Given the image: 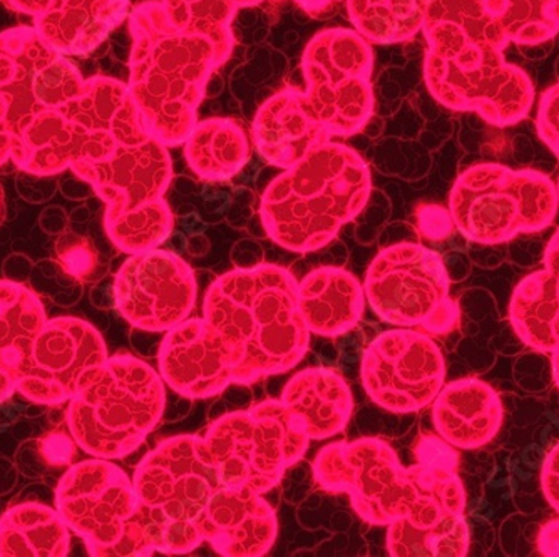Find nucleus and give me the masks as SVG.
Masks as SVG:
<instances>
[{"label":"nucleus","mask_w":559,"mask_h":557,"mask_svg":"<svg viewBox=\"0 0 559 557\" xmlns=\"http://www.w3.org/2000/svg\"><path fill=\"white\" fill-rule=\"evenodd\" d=\"M130 0H44L34 29L64 56L90 55L126 17Z\"/></svg>","instance_id":"b1692460"},{"label":"nucleus","mask_w":559,"mask_h":557,"mask_svg":"<svg viewBox=\"0 0 559 557\" xmlns=\"http://www.w3.org/2000/svg\"><path fill=\"white\" fill-rule=\"evenodd\" d=\"M203 439L222 486L257 494L272 490L310 443L300 418L282 401L225 415Z\"/></svg>","instance_id":"0eeeda50"},{"label":"nucleus","mask_w":559,"mask_h":557,"mask_svg":"<svg viewBox=\"0 0 559 557\" xmlns=\"http://www.w3.org/2000/svg\"><path fill=\"white\" fill-rule=\"evenodd\" d=\"M304 96L316 118L334 138H350L373 112L372 52L357 34L329 31L305 52Z\"/></svg>","instance_id":"f8f14e48"},{"label":"nucleus","mask_w":559,"mask_h":557,"mask_svg":"<svg viewBox=\"0 0 559 557\" xmlns=\"http://www.w3.org/2000/svg\"><path fill=\"white\" fill-rule=\"evenodd\" d=\"M298 282L278 264L234 270L213 282L203 318L237 357L235 383H253L300 364L310 335L297 297Z\"/></svg>","instance_id":"f03ea898"},{"label":"nucleus","mask_w":559,"mask_h":557,"mask_svg":"<svg viewBox=\"0 0 559 557\" xmlns=\"http://www.w3.org/2000/svg\"><path fill=\"white\" fill-rule=\"evenodd\" d=\"M119 146L111 134L90 131L52 108L25 126L11 162L29 175L55 176L75 163L105 162Z\"/></svg>","instance_id":"aec40b11"},{"label":"nucleus","mask_w":559,"mask_h":557,"mask_svg":"<svg viewBox=\"0 0 559 557\" xmlns=\"http://www.w3.org/2000/svg\"><path fill=\"white\" fill-rule=\"evenodd\" d=\"M552 377H555L556 386L559 389V347L551 352Z\"/></svg>","instance_id":"a19ab883"},{"label":"nucleus","mask_w":559,"mask_h":557,"mask_svg":"<svg viewBox=\"0 0 559 557\" xmlns=\"http://www.w3.org/2000/svg\"><path fill=\"white\" fill-rule=\"evenodd\" d=\"M203 540L226 557L265 556L276 541L278 521L262 494L219 487L201 515Z\"/></svg>","instance_id":"412c9836"},{"label":"nucleus","mask_w":559,"mask_h":557,"mask_svg":"<svg viewBox=\"0 0 559 557\" xmlns=\"http://www.w3.org/2000/svg\"><path fill=\"white\" fill-rule=\"evenodd\" d=\"M183 144L188 166L205 181L234 178L250 157L247 132L234 119L198 121Z\"/></svg>","instance_id":"c85d7f7f"},{"label":"nucleus","mask_w":559,"mask_h":557,"mask_svg":"<svg viewBox=\"0 0 559 557\" xmlns=\"http://www.w3.org/2000/svg\"><path fill=\"white\" fill-rule=\"evenodd\" d=\"M364 292L379 318L401 329L448 335L460 323L444 261L423 245L399 244L380 251L367 270Z\"/></svg>","instance_id":"1a4fd4ad"},{"label":"nucleus","mask_w":559,"mask_h":557,"mask_svg":"<svg viewBox=\"0 0 559 557\" xmlns=\"http://www.w3.org/2000/svg\"><path fill=\"white\" fill-rule=\"evenodd\" d=\"M251 132L260 156L280 169L292 168L305 154L332 141L304 93L292 87L262 104Z\"/></svg>","instance_id":"4be33fe9"},{"label":"nucleus","mask_w":559,"mask_h":557,"mask_svg":"<svg viewBox=\"0 0 559 557\" xmlns=\"http://www.w3.org/2000/svg\"><path fill=\"white\" fill-rule=\"evenodd\" d=\"M12 11L36 17L43 11L44 0H4Z\"/></svg>","instance_id":"58836bf2"},{"label":"nucleus","mask_w":559,"mask_h":557,"mask_svg":"<svg viewBox=\"0 0 559 557\" xmlns=\"http://www.w3.org/2000/svg\"><path fill=\"white\" fill-rule=\"evenodd\" d=\"M47 323L39 297L21 283L0 280V365L14 377Z\"/></svg>","instance_id":"c756f323"},{"label":"nucleus","mask_w":559,"mask_h":557,"mask_svg":"<svg viewBox=\"0 0 559 557\" xmlns=\"http://www.w3.org/2000/svg\"><path fill=\"white\" fill-rule=\"evenodd\" d=\"M86 79L34 27L0 33V166L11 162L25 126L80 94Z\"/></svg>","instance_id":"6e6552de"},{"label":"nucleus","mask_w":559,"mask_h":557,"mask_svg":"<svg viewBox=\"0 0 559 557\" xmlns=\"http://www.w3.org/2000/svg\"><path fill=\"white\" fill-rule=\"evenodd\" d=\"M69 547L71 529L58 509L17 503L0 518V557H64Z\"/></svg>","instance_id":"cd10ccee"},{"label":"nucleus","mask_w":559,"mask_h":557,"mask_svg":"<svg viewBox=\"0 0 559 557\" xmlns=\"http://www.w3.org/2000/svg\"><path fill=\"white\" fill-rule=\"evenodd\" d=\"M238 4H253V2H259V0H237Z\"/></svg>","instance_id":"37998d69"},{"label":"nucleus","mask_w":559,"mask_h":557,"mask_svg":"<svg viewBox=\"0 0 559 557\" xmlns=\"http://www.w3.org/2000/svg\"><path fill=\"white\" fill-rule=\"evenodd\" d=\"M552 15H555L556 22L559 25V0H555V5H552Z\"/></svg>","instance_id":"79ce46f5"},{"label":"nucleus","mask_w":559,"mask_h":557,"mask_svg":"<svg viewBox=\"0 0 559 557\" xmlns=\"http://www.w3.org/2000/svg\"><path fill=\"white\" fill-rule=\"evenodd\" d=\"M138 506L130 475L108 459L72 465L56 489V509L91 556L112 557Z\"/></svg>","instance_id":"ddd939ff"},{"label":"nucleus","mask_w":559,"mask_h":557,"mask_svg":"<svg viewBox=\"0 0 559 557\" xmlns=\"http://www.w3.org/2000/svg\"><path fill=\"white\" fill-rule=\"evenodd\" d=\"M510 320L521 342L533 351L551 354L559 347V229L546 247L543 270L514 289Z\"/></svg>","instance_id":"a878e982"},{"label":"nucleus","mask_w":559,"mask_h":557,"mask_svg":"<svg viewBox=\"0 0 559 557\" xmlns=\"http://www.w3.org/2000/svg\"><path fill=\"white\" fill-rule=\"evenodd\" d=\"M372 193L369 166L342 143L322 144L276 176L262 194L260 218L273 244L310 253L360 215Z\"/></svg>","instance_id":"20e7f679"},{"label":"nucleus","mask_w":559,"mask_h":557,"mask_svg":"<svg viewBox=\"0 0 559 557\" xmlns=\"http://www.w3.org/2000/svg\"><path fill=\"white\" fill-rule=\"evenodd\" d=\"M430 0H427V4H429Z\"/></svg>","instance_id":"49530a36"},{"label":"nucleus","mask_w":559,"mask_h":557,"mask_svg":"<svg viewBox=\"0 0 559 557\" xmlns=\"http://www.w3.org/2000/svg\"><path fill=\"white\" fill-rule=\"evenodd\" d=\"M0 216H2V193H0Z\"/></svg>","instance_id":"a18cd8bd"},{"label":"nucleus","mask_w":559,"mask_h":557,"mask_svg":"<svg viewBox=\"0 0 559 557\" xmlns=\"http://www.w3.org/2000/svg\"><path fill=\"white\" fill-rule=\"evenodd\" d=\"M234 2L237 0H165L162 5L176 29L205 37L225 62L231 50L226 21L234 12Z\"/></svg>","instance_id":"473e14b6"},{"label":"nucleus","mask_w":559,"mask_h":557,"mask_svg":"<svg viewBox=\"0 0 559 557\" xmlns=\"http://www.w3.org/2000/svg\"><path fill=\"white\" fill-rule=\"evenodd\" d=\"M58 253L66 270L75 278H86L96 264L90 244L78 236H62L58 244Z\"/></svg>","instance_id":"c9c22d12"},{"label":"nucleus","mask_w":559,"mask_h":557,"mask_svg":"<svg viewBox=\"0 0 559 557\" xmlns=\"http://www.w3.org/2000/svg\"><path fill=\"white\" fill-rule=\"evenodd\" d=\"M131 33L128 91L141 122L165 146L183 144L197 126L210 75L223 62L216 47L205 37L176 29L156 2L136 8Z\"/></svg>","instance_id":"7ed1b4c3"},{"label":"nucleus","mask_w":559,"mask_h":557,"mask_svg":"<svg viewBox=\"0 0 559 557\" xmlns=\"http://www.w3.org/2000/svg\"><path fill=\"white\" fill-rule=\"evenodd\" d=\"M360 377L370 401L395 414H413L432 405L445 386V362L426 333L388 330L364 352Z\"/></svg>","instance_id":"4468645a"},{"label":"nucleus","mask_w":559,"mask_h":557,"mask_svg":"<svg viewBox=\"0 0 559 557\" xmlns=\"http://www.w3.org/2000/svg\"><path fill=\"white\" fill-rule=\"evenodd\" d=\"M469 543L466 515H451L432 525L399 519L388 529V553L394 557H464Z\"/></svg>","instance_id":"7c9ffc66"},{"label":"nucleus","mask_w":559,"mask_h":557,"mask_svg":"<svg viewBox=\"0 0 559 557\" xmlns=\"http://www.w3.org/2000/svg\"><path fill=\"white\" fill-rule=\"evenodd\" d=\"M552 5L555 0H430L423 29L430 52L538 46L558 36Z\"/></svg>","instance_id":"9b49d317"},{"label":"nucleus","mask_w":559,"mask_h":557,"mask_svg":"<svg viewBox=\"0 0 559 557\" xmlns=\"http://www.w3.org/2000/svg\"><path fill=\"white\" fill-rule=\"evenodd\" d=\"M158 367L169 389L187 399H210L235 383L237 357L205 318H187L166 332Z\"/></svg>","instance_id":"6ab92c4d"},{"label":"nucleus","mask_w":559,"mask_h":557,"mask_svg":"<svg viewBox=\"0 0 559 557\" xmlns=\"http://www.w3.org/2000/svg\"><path fill=\"white\" fill-rule=\"evenodd\" d=\"M424 81L444 108L476 112L496 128L523 121L535 103L530 75L495 50H427Z\"/></svg>","instance_id":"9d476101"},{"label":"nucleus","mask_w":559,"mask_h":557,"mask_svg":"<svg viewBox=\"0 0 559 557\" xmlns=\"http://www.w3.org/2000/svg\"><path fill=\"white\" fill-rule=\"evenodd\" d=\"M538 549L543 556L559 557V519L543 525L538 537Z\"/></svg>","instance_id":"4c0bfd02"},{"label":"nucleus","mask_w":559,"mask_h":557,"mask_svg":"<svg viewBox=\"0 0 559 557\" xmlns=\"http://www.w3.org/2000/svg\"><path fill=\"white\" fill-rule=\"evenodd\" d=\"M173 225L175 220L171 208L163 198L121 218L105 223V228L109 240L119 251L136 254L158 248L173 232Z\"/></svg>","instance_id":"72a5a7b5"},{"label":"nucleus","mask_w":559,"mask_h":557,"mask_svg":"<svg viewBox=\"0 0 559 557\" xmlns=\"http://www.w3.org/2000/svg\"><path fill=\"white\" fill-rule=\"evenodd\" d=\"M71 169L106 204L105 223L163 200L173 178L168 146L155 138L119 146L105 162L75 163Z\"/></svg>","instance_id":"a211bd4d"},{"label":"nucleus","mask_w":559,"mask_h":557,"mask_svg":"<svg viewBox=\"0 0 559 557\" xmlns=\"http://www.w3.org/2000/svg\"><path fill=\"white\" fill-rule=\"evenodd\" d=\"M556 194H558V204H559V179H558V182H556Z\"/></svg>","instance_id":"c03bdc74"},{"label":"nucleus","mask_w":559,"mask_h":557,"mask_svg":"<svg viewBox=\"0 0 559 557\" xmlns=\"http://www.w3.org/2000/svg\"><path fill=\"white\" fill-rule=\"evenodd\" d=\"M298 310L312 335L335 336L350 332L366 310V292L357 276L344 269H317L297 286Z\"/></svg>","instance_id":"393cba45"},{"label":"nucleus","mask_w":559,"mask_h":557,"mask_svg":"<svg viewBox=\"0 0 559 557\" xmlns=\"http://www.w3.org/2000/svg\"><path fill=\"white\" fill-rule=\"evenodd\" d=\"M14 392H17L15 390L14 377L0 365V404L8 401L9 396H12Z\"/></svg>","instance_id":"ea45409f"},{"label":"nucleus","mask_w":559,"mask_h":557,"mask_svg":"<svg viewBox=\"0 0 559 557\" xmlns=\"http://www.w3.org/2000/svg\"><path fill=\"white\" fill-rule=\"evenodd\" d=\"M542 489L549 506L559 514V443H556L542 469Z\"/></svg>","instance_id":"e433bc0d"},{"label":"nucleus","mask_w":559,"mask_h":557,"mask_svg":"<svg viewBox=\"0 0 559 557\" xmlns=\"http://www.w3.org/2000/svg\"><path fill=\"white\" fill-rule=\"evenodd\" d=\"M416 454L417 464L404 467L384 440L329 443L313 461V475L322 489L347 494L354 511L372 525L399 519L432 525L466 515L454 447L427 436L417 443Z\"/></svg>","instance_id":"f257e3e1"},{"label":"nucleus","mask_w":559,"mask_h":557,"mask_svg":"<svg viewBox=\"0 0 559 557\" xmlns=\"http://www.w3.org/2000/svg\"><path fill=\"white\" fill-rule=\"evenodd\" d=\"M536 129L543 143L559 157V83L542 94Z\"/></svg>","instance_id":"f704fd0d"},{"label":"nucleus","mask_w":559,"mask_h":557,"mask_svg":"<svg viewBox=\"0 0 559 557\" xmlns=\"http://www.w3.org/2000/svg\"><path fill=\"white\" fill-rule=\"evenodd\" d=\"M159 371L130 354L108 357L81 380L66 422L75 446L97 459L133 454L165 414Z\"/></svg>","instance_id":"39448f33"},{"label":"nucleus","mask_w":559,"mask_h":557,"mask_svg":"<svg viewBox=\"0 0 559 557\" xmlns=\"http://www.w3.org/2000/svg\"><path fill=\"white\" fill-rule=\"evenodd\" d=\"M112 294L119 315L131 327L166 333L190 317L198 285L183 258L155 248L131 254L121 264Z\"/></svg>","instance_id":"2eb2a0df"},{"label":"nucleus","mask_w":559,"mask_h":557,"mask_svg":"<svg viewBox=\"0 0 559 557\" xmlns=\"http://www.w3.org/2000/svg\"><path fill=\"white\" fill-rule=\"evenodd\" d=\"M138 500L176 522H200L213 494L222 487L205 439L176 436L159 443L133 475Z\"/></svg>","instance_id":"f3484780"},{"label":"nucleus","mask_w":559,"mask_h":557,"mask_svg":"<svg viewBox=\"0 0 559 557\" xmlns=\"http://www.w3.org/2000/svg\"><path fill=\"white\" fill-rule=\"evenodd\" d=\"M556 185L539 171L498 163L471 166L449 194L452 223L464 238L499 245L514 236L542 232L558 215Z\"/></svg>","instance_id":"423d86ee"},{"label":"nucleus","mask_w":559,"mask_h":557,"mask_svg":"<svg viewBox=\"0 0 559 557\" xmlns=\"http://www.w3.org/2000/svg\"><path fill=\"white\" fill-rule=\"evenodd\" d=\"M427 5V0H350V14L367 39L399 43L423 29Z\"/></svg>","instance_id":"2f4dec72"},{"label":"nucleus","mask_w":559,"mask_h":557,"mask_svg":"<svg viewBox=\"0 0 559 557\" xmlns=\"http://www.w3.org/2000/svg\"><path fill=\"white\" fill-rule=\"evenodd\" d=\"M108 357L105 339L91 323L74 317L52 318L15 374V390L34 404H66L84 376Z\"/></svg>","instance_id":"dca6fc26"},{"label":"nucleus","mask_w":559,"mask_h":557,"mask_svg":"<svg viewBox=\"0 0 559 557\" xmlns=\"http://www.w3.org/2000/svg\"><path fill=\"white\" fill-rule=\"evenodd\" d=\"M282 402L304 424L310 440H325L347 427L354 396L344 377L330 368H305L292 377Z\"/></svg>","instance_id":"bb28decb"},{"label":"nucleus","mask_w":559,"mask_h":557,"mask_svg":"<svg viewBox=\"0 0 559 557\" xmlns=\"http://www.w3.org/2000/svg\"><path fill=\"white\" fill-rule=\"evenodd\" d=\"M502 402L489 383L461 379L442 387L432 402V422L438 436L454 449L488 446L502 426Z\"/></svg>","instance_id":"5701e85b"}]
</instances>
